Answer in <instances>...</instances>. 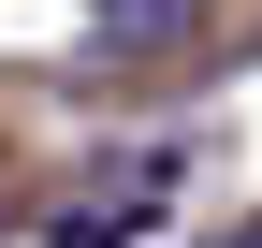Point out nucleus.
I'll list each match as a JSON object with an SVG mask.
<instances>
[{
  "label": "nucleus",
  "instance_id": "1",
  "mask_svg": "<svg viewBox=\"0 0 262 248\" xmlns=\"http://www.w3.org/2000/svg\"><path fill=\"white\" fill-rule=\"evenodd\" d=\"M88 15H117V29H131V44H160V29H175V15H189V0H88Z\"/></svg>",
  "mask_w": 262,
  "mask_h": 248
}]
</instances>
